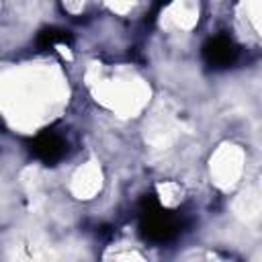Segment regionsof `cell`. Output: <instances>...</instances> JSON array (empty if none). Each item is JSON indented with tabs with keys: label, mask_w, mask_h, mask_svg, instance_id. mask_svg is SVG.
<instances>
[{
	"label": "cell",
	"mask_w": 262,
	"mask_h": 262,
	"mask_svg": "<svg viewBox=\"0 0 262 262\" xmlns=\"http://www.w3.org/2000/svg\"><path fill=\"white\" fill-rule=\"evenodd\" d=\"M207 55H209V59H211L213 63L223 66V63H229V61L233 59L235 49H233V45H231L227 39H215V41L209 45Z\"/></svg>",
	"instance_id": "1"
}]
</instances>
